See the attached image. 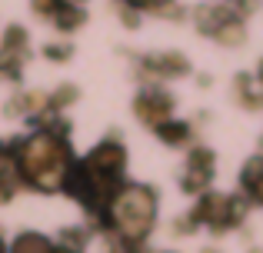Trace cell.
<instances>
[{
  "label": "cell",
  "instance_id": "6da1fadb",
  "mask_svg": "<svg viewBox=\"0 0 263 253\" xmlns=\"http://www.w3.org/2000/svg\"><path fill=\"white\" fill-rule=\"evenodd\" d=\"M154 207H157V200L143 187L130 190L120 200V210H117V213H120V227L127 230L130 237H140L143 230L150 227V220H154Z\"/></svg>",
  "mask_w": 263,
  "mask_h": 253
},
{
  "label": "cell",
  "instance_id": "7a4b0ae2",
  "mask_svg": "<svg viewBox=\"0 0 263 253\" xmlns=\"http://www.w3.org/2000/svg\"><path fill=\"white\" fill-rule=\"evenodd\" d=\"M213 177V153L210 150H193L183 167V190L186 193H203Z\"/></svg>",
  "mask_w": 263,
  "mask_h": 253
},
{
  "label": "cell",
  "instance_id": "3957f363",
  "mask_svg": "<svg viewBox=\"0 0 263 253\" xmlns=\"http://www.w3.org/2000/svg\"><path fill=\"white\" fill-rule=\"evenodd\" d=\"M157 130H160V137L167 143H186V140H190V127H186V124H177V120H163Z\"/></svg>",
  "mask_w": 263,
  "mask_h": 253
},
{
  "label": "cell",
  "instance_id": "277c9868",
  "mask_svg": "<svg viewBox=\"0 0 263 253\" xmlns=\"http://www.w3.org/2000/svg\"><path fill=\"white\" fill-rule=\"evenodd\" d=\"M203 253H217V250H203Z\"/></svg>",
  "mask_w": 263,
  "mask_h": 253
},
{
  "label": "cell",
  "instance_id": "5b68a950",
  "mask_svg": "<svg viewBox=\"0 0 263 253\" xmlns=\"http://www.w3.org/2000/svg\"><path fill=\"white\" fill-rule=\"evenodd\" d=\"M250 253H260V250H250Z\"/></svg>",
  "mask_w": 263,
  "mask_h": 253
}]
</instances>
